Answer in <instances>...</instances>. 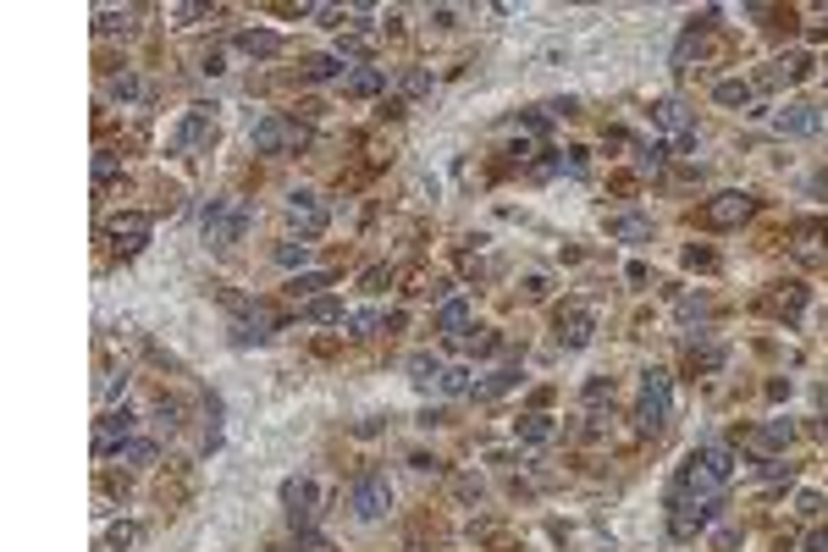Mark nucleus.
Returning a JSON list of instances; mask_svg holds the SVG:
<instances>
[{
  "label": "nucleus",
  "mask_w": 828,
  "mask_h": 552,
  "mask_svg": "<svg viewBox=\"0 0 828 552\" xmlns=\"http://www.w3.org/2000/svg\"><path fill=\"white\" fill-rule=\"evenodd\" d=\"M564 166H569V177H586V149H569Z\"/></svg>",
  "instance_id": "ea45409f"
},
{
  "label": "nucleus",
  "mask_w": 828,
  "mask_h": 552,
  "mask_svg": "<svg viewBox=\"0 0 828 552\" xmlns=\"http://www.w3.org/2000/svg\"><path fill=\"white\" fill-rule=\"evenodd\" d=\"M409 382L414 387H442V359L437 354H414L409 359Z\"/></svg>",
  "instance_id": "4be33fe9"
},
{
  "label": "nucleus",
  "mask_w": 828,
  "mask_h": 552,
  "mask_svg": "<svg viewBox=\"0 0 828 552\" xmlns=\"http://www.w3.org/2000/svg\"><path fill=\"white\" fill-rule=\"evenodd\" d=\"M276 260H282V265H304L310 260V243H276Z\"/></svg>",
  "instance_id": "f704fd0d"
},
{
  "label": "nucleus",
  "mask_w": 828,
  "mask_h": 552,
  "mask_svg": "<svg viewBox=\"0 0 828 552\" xmlns=\"http://www.w3.org/2000/svg\"><path fill=\"white\" fill-rule=\"evenodd\" d=\"M122 387H128V375H122V382H116V375H106V382H99V398H116Z\"/></svg>",
  "instance_id": "a19ab883"
},
{
  "label": "nucleus",
  "mask_w": 828,
  "mask_h": 552,
  "mask_svg": "<svg viewBox=\"0 0 828 552\" xmlns=\"http://www.w3.org/2000/svg\"><path fill=\"white\" fill-rule=\"evenodd\" d=\"M304 78H310V83L343 78V56H310V61H304Z\"/></svg>",
  "instance_id": "393cba45"
},
{
  "label": "nucleus",
  "mask_w": 828,
  "mask_h": 552,
  "mask_svg": "<svg viewBox=\"0 0 828 552\" xmlns=\"http://www.w3.org/2000/svg\"><path fill=\"white\" fill-rule=\"evenodd\" d=\"M387 282H392V271H382V265H375V271H365V293H382Z\"/></svg>",
  "instance_id": "4c0bfd02"
},
{
  "label": "nucleus",
  "mask_w": 828,
  "mask_h": 552,
  "mask_svg": "<svg viewBox=\"0 0 828 552\" xmlns=\"http://www.w3.org/2000/svg\"><path fill=\"white\" fill-rule=\"evenodd\" d=\"M713 519H718V497H674V509H668V536H674V541H690V536L707 531Z\"/></svg>",
  "instance_id": "20e7f679"
},
{
  "label": "nucleus",
  "mask_w": 828,
  "mask_h": 552,
  "mask_svg": "<svg viewBox=\"0 0 828 552\" xmlns=\"http://www.w3.org/2000/svg\"><path fill=\"white\" fill-rule=\"evenodd\" d=\"M128 437H133V409H106L99 414V431H94V453L111 459V453H122Z\"/></svg>",
  "instance_id": "0eeeda50"
},
{
  "label": "nucleus",
  "mask_w": 828,
  "mask_h": 552,
  "mask_svg": "<svg viewBox=\"0 0 828 552\" xmlns=\"http://www.w3.org/2000/svg\"><path fill=\"white\" fill-rule=\"evenodd\" d=\"M375 310H359V315H348V337H375Z\"/></svg>",
  "instance_id": "7c9ffc66"
},
{
  "label": "nucleus",
  "mask_w": 828,
  "mask_h": 552,
  "mask_svg": "<svg viewBox=\"0 0 828 552\" xmlns=\"http://www.w3.org/2000/svg\"><path fill=\"white\" fill-rule=\"evenodd\" d=\"M304 320H310V326H332V320H343V304H337V298H310V304H304Z\"/></svg>",
  "instance_id": "a878e982"
},
{
  "label": "nucleus",
  "mask_w": 828,
  "mask_h": 552,
  "mask_svg": "<svg viewBox=\"0 0 828 552\" xmlns=\"http://www.w3.org/2000/svg\"><path fill=\"white\" fill-rule=\"evenodd\" d=\"M348 509H354V519H382L387 509H392V481L382 469H370V475H359L354 486H348Z\"/></svg>",
  "instance_id": "39448f33"
},
{
  "label": "nucleus",
  "mask_w": 828,
  "mask_h": 552,
  "mask_svg": "<svg viewBox=\"0 0 828 552\" xmlns=\"http://www.w3.org/2000/svg\"><path fill=\"white\" fill-rule=\"evenodd\" d=\"M116 459H122V464H149V459H155V442H122Z\"/></svg>",
  "instance_id": "c85d7f7f"
},
{
  "label": "nucleus",
  "mask_w": 828,
  "mask_h": 552,
  "mask_svg": "<svg viewBox=\"0 0 828 552\" xmlns=\"http://www.w3.org/2000/svg\"><path fill=\"white\" fill-rule=\"evenodd\" d=\"M210 133H216V116H210V106H193V111L183 116V128L171 133V149H177V155H183V149H193V144H205Z\"/></svg>",
  "instance_id": "f8f14e48"
},
{
  "label": "nucleus",
  "mask_w": 828,
  "mask_h": 552,
  "mask_svg": "<svg viewBox=\"0 0 828 552\" xmlns=\"http://www.w3.org/2000/svg\"><path fill=\"white\" fill-rule=\"evenodd\" d=\"M608 238L646 243V238H651V221H646V216H608Z\"/></svg>",
  "instance_id": "6ab92c4d"
},
{
  "label": "nucleus",
  "mask_w": 828,
  "mask_h": 552,
  "mask_svg": "<svg viewBox=\"0 0 828 552\" xmlns=\"http://www.w3.org/2000/svg\"><path fill=\"white\" fill-rule=\"evenodd\" d=\"M668 414H674V375L663 370V365H651V370H641V409H635V425L646 437H658L663 425H668Z\"/></svg>",
  "instance_id": "f03ea898"
},
{
  "label": "nucleus",
  "mask_w": 828,
  "mask_h": 552,
  "mask_svg": "<svg viewBox=\"0 0 828 552\" xmlns=\"http://www.w3.org/2000/svg\"><path fill=\"white\" fill-rule=\"evenodd\" d=\"M205 243L210 248H227V243H238L243 238V227H248V205L243 199H210V210H205Z\"/></svg>",
  "instance_id": "7ed1b4c3"
},
{
  "label": "nucleus",
  "mask_w": 828,
  "mask_h": 552,
  "mask_svg": "<svg viewBox=\"0 0 828 552\" xmlns=\"http://www.w3.org/2000/svg\"><path fill=\"white\" fill-rule=\"evenodd\" d=\"M735 475V453L729 447H696V453L680 464V481H674V497H718Z\"/></svg>",
  "instance_id": "f257e3e1"
},
{
  "label": "nucleus",
  "mask_w": 828,
  "mask_h": 552,
  "mask_svg": "<svg viewBox=\"0 0 828 552\" xmlns=\"http://www.w3.org/2000/svg\"><path fill=\"white\" fill-rule=\"evenodd\" d=\"M398 89H404V94L414 99V94H425V89H431V72H404V78H398Z\"/></svg>",
  "instance_id": "c9c22d12"
},
{
  "label": "nucleus",
  "mask_w": 828,
  "mask_h": 552,
  "mask_svg": "<svg viewBox=\"0 0 828 552\" xmlns=\"http://www.w3.org/2000/svg\"><path fill=\"white\" fill-rule=\"evenodd\" d=\"M723 365V348H690V370H718Z\"/></svg>",
  "instance_id": "473e14b6"
},
{
  "label": "nucleus",
  "mask_w": 828,
  "mask_h": 552,
  "mask_svg": "<svg viewBox=\"0 0 828 552\" xmlns=\"http://www.w3.org/2000/svg\"><path fill=\"white\" fill-rule=\"evenodd\" d=\"M138 94H144V78H133V72L111 78V99H138Z\"/></svg>",
  "instance_id": "c756f323"
},
{
  "label": "nucleus",
  "mask_w": 828,
  "mask_h": 552,
  "mask_svg": "<svg viewBox=\"0 0 828 552\" xmlns=\"http://www.w3.org/2000/svg\"><path fill=\"white\" fill-rule=\"evenodd\" d=\"M442 392H447V398H464V392H475L469 370H442Z\"/></svg>",
  "instance_id": "cd10ccee"
},
{
  "label": "nucleus",
  "mask_w": 828,
  "mask_h": 552,
  "mask_svg": "<svg viewBox=\"0 0 828 552\" xmlns=\"http://www.w3.org/2000/svg\"><path fill=\"white\" fill-rule=\"evenodd\" d=\"M437 326H442V332L453 337V343H464V326H469V304H464V298H447V304L437 310Z\"/></svg>",
  "instance_id": "f3484780"
},
{
  "label": "nucleus",
  "mask_w": 828,
  "mask_h": 552,
  "mask_svg": "<svg viewBox=\"0 0 828 552\" xmlns=\"http://www.w3.org/2000/svg\"><path fill=\"white\" fill-rule=\"evenodd\" d=\"M807 552H828V531H817V536L807 541Z\"/></svg>",
  "instance_id": "37998d69"
},
{
  "label": "nucleus",
  "mask_w": 828,
  "mask_h": 552,
  "mask_svg": "<svg viewBox=\"0 0 828 552\" xmlns=\"http://www.w3.org/2000/svg\"><path fill=\"white\" fill-rule=\"evenodd\" d=\"M111 177H116V155H106V149H99V155H94V183L106 188Z\"/></svg>",
  "instance_id": "e433bc0d"
},
{
  "label": "nucleus",
  "mask_w": 828,
  "mask_h": 552,
  "mask_svg": "<svg viewBox=\"0 0 828 552\" xmlns=\"http://www.w3.org/2000/svg\"><path fill=\"white\" fill-rule=\"evenodd\" d=\"M238 50H243V56H276V50H282V34H271V28H243V34H238Z\"/></svg>",
  "instance_id": "a211bd4d"
},
{
  "label": "nucleus",
  "mask_w": 828,
  "mask_h": 552,
  "mask_svg": "<svg viewBox=\"0 0 828 552\" xmlns=\"http://www.w3.org/2000/svg\"><path fill=\"white\" fill-rule=\"evenodd\" d=\"M282 210H288V221L298 227V238H315V233L326 227V205H320V199H315L310 188L288 193V205H282Z\"/></svg>",
  "instance_id": "6e6552de"
},
{
  "label": "nucleus",
  "mask_w": 828,
  "mask_h": 552,
  "mask_svg": "<svg viewBox=\"0 0 828 552\" xmlns=\"http://www.w3.org/2000/svg\"><path fill=\"white\" fill-rule=\"evenodd\" d=\"M519 437L531 442V447H541V442L558 437V425H552V414H524V420H519Z\"/></svg>",
  "instance_id": "5701e85b"
},
{
  "label": "nucleus",
  "mask_w": 828,
  "mask_h": 552,
  "mask_svg": "<svg viewBox=\"0 0 828 552\" xmlns=\"http://www.w3.org/2000/svg\"><path fill=\"white\" fill-rule=\"evenodd\" d=\"M608 392H613L608 382H591V387H586V404H602V398H608Z\"/></svg>",
  "instance_id": "79ce46f5"
},
{
  "label": "nucleus",
  "mask_w": 828,
  "mask_h": 552,
  "mask_svg": "<svg viewBox=\"0 0 828 552\" xmlns=\"http://www.w3.org/2000/svg\"><path fill=\"white\" fill-rule=\"evenodd\" d=\"M591 337H596V310L569 304V310L558 315V343H564V348H586Z\"/></svg>",
  "instance_id": "9b49d317"
},
{
  "label": "nucleus",
  "mask_w": 828,
  "mask_h": 552,
  "mask_svg": "<svg viewBox=\"0 0 828 552\" xmlns=\"http://www.w3.org/2000/svg\"><path fill=\"white\" fill-rule=\"evenodd\" d=\"M519 382H524V375H519L514 365H509V370H492L486 382H475V392H469V398H503V392H509V387H519Z\"/></svg>",
  "instance_id": "412c9836"
},
{
  "label": "nucleus",
  "mask_w": 828,
  "mask_h": 552,
  "mask_svg": "<svg viewBox=\"0 0 828 552\" xmlns=\"http://www.w3.org/2000/svg\"><path fill=\"white\" fill-rule=\"evenodd\" d=\"M651 116H658V128L680 133V138H685V133H696V122H690V106H685V99H674V94H668V99H658V106H651Z\"/></svg>",
  "instance_id": "2eb2a0df"
},
{
  "label": "nucleus",
  "mask_w": 828,
  "mask_h": 552,
  "mask_svg": "<svg viewBox=\"0 0 828 552\" xmlns=\"http://www.w3.org/2000/svg\"><path fill=\"white\" fill-rule=\"evenodd\" d=\"M271 332H276V315H271V310H248L243 320H233V343H238V348L271 343Z\"/></svg>",
  "instance_id": "ddd939ff"
},
{
  "label": "nucleus",
  "mask_w": 828,
  "mask_h": 552,
  "mask_svg": "<svg viewBox=\"0 0 828 552\" xmlns=\"http://www.w3.org/2000/svg\"><path fill=\"white\" fill-rule=\"evenodd\" d=\"M751 210H757V199L740 193V188H729V193H718V199L701 205V221H707V227H740Z\"/></svg>",
  "instance_id": "423d86ee"
},
{
  "label": "nucleus",
  "mask_w": 828,
  "mask_h": 552,
  "mask_svg": "<svg viewBox=\"0 0 828 552\" xmlns=\"http://www.w3.org/2000/svg\"><path fill=\"white\" fill-rule=\"evenodd\" d=\"M282 503H288L293 524H310V514H315V481H304V475H293V481L282 486Z\"/></svg>",
  "instance_id": "4468645a"
},
{
  "label": "nucleus",
  "mask_w": 828,
  "mask_h": 552,
  "mask_svg": "<svg viewBox=\"0 0 828 552\" xmlns=\"http://www.w3.org/2000/svg\"><path fill=\"white\" fill-rule=\"evenodd\" d=\"M133 541H138V524H111V531H106V552L133 547Z\"/></svg>",
  "instance_id": "2f4dec72"
},
{
  "label": "nucleus",
  "mask_w": 828,
  "mask_h": 552,
  "mask_svg": "<svg viewBox=\"0 0 828 552\" xmlns=\"http://www.w3.org/2000/svg\"><path fill=\"white\" fill-rule=\"evenodd\" d=\"M149 233H155V221H149L144 210H128V216L111 221V243L122 248V255H138V248L149 243Z\"/></svg>",
  "instance_id": "1a4fd4ad"
},
{
  "label": "nucleus",
  "mask_w": 828,
  "mask_h": 552,
  "mask_svg": "<svg viewBox=\"0 0 828 552\" xmlns=\"http://www.w3.org/2000/svg\"><path fill=\"white\" fill-rule=\"evenodd\" d=\"M326 282H332L326 271H304V276H293V282H288V293H293V298H310V293H320Z\"/></svg>",
  "instance_id": "bb28decb"
},
{
  "label": "nucleus",
  "mask_w": 828,
  "mask_h": 552,
  "mask_svg": "<svg viewBox=\"0 0 828 552\" xmlns=\"http://www.w3.org/2000/svg\"><path fill=\"white\" fill-rule=\"evenodd\" d=\"M773 128H779V133H795V138H807V133H817V128H823V116H817L812 106H790V111L773 116Z\"/></svg>",
  "instance_id": "dca6fc26"
},
{
  "label": "nucleus",
  "mask_w": 828,
  "mask_h": 552,
  "mask_svg": "<svg viewBox=\"0 0 828 552\" xmlns=\"http://www.w3.org/2000/svg\"><path fill=\"white\" fill-rule=\"evenodd\" d=\"M718 99H723V106H745V99H751V83H735V78L718 83Z\"/></svg>",
  "instance_id": "72a5a7b5"
},
{
  "label": "nucleus",
  "mask_w": 828,
  "mask_h": 552,
  "mask_svg": "<svg viewBox=\"0 0 828 552\" xmlns=\"http://www.w3.org/2000/svg\"><path fill=\"white\" fill-rule=\"evenodd\" d=\"M387 89V72L382 67H359V72H348V94L365 99V94H382Z\"/></svg>",
  "instance_id": "aec40b11"
},
{
  "label": "nucleus",
  "mask_w": 828,
  "mask_h": 552,
  "mask_svg": "<svg viewBox=\"0 0 828 552\" xmlns=\"http://www.w3.org/2000/svg\"><path fill=\"white\" fill-rule=\"evenodd\" d=\"M800 514L817 519V514H823V497H817V492H800Z\"/></svg>",
  "instance_id": "58836bf2"
},
{
  "label": "nucleus",
  "mask_w": 828,
  "mask_h": 552,
  "mask_svg": "<svg viewBox=\"0 0 828 552\" xmlns=\"http://www.w3.org/2000/svg\"><path fill=\"white\" fill-rule=\"evenodd\" d=\"M795 442V425L790 420H768L762 431H757V447H768V453H779V447H790Z\"/></svg>",
  "instance_id": "b1692460"
},
{
  "label": "nucleus",
  "mask_w": 828,
  "mask_h": 552,
  "mask_svg": "<svg viewBox=\"0 0 828 552\" xmlns=\"http://www.w3.org/2000/svg\"><path fill=\"white\" fill-rule=\"evenodd\" d=\"M248 144H255V155H276L282 144H298V128L288 116H260L255 133H248Z\"/></svg>",
  "instance_id": "9d476101"
}]
</instances>
